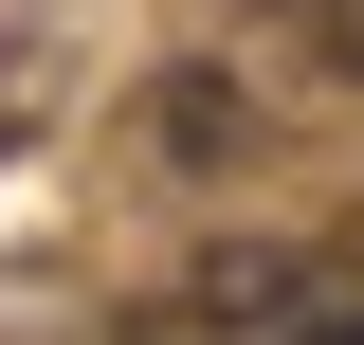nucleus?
Wrapping results in <instances>:
<instances>
[{"mask_svg":"<svg viewBox=\"0 0 364 345\" xmlns=\"http://www.w3.org/2000/svg\"><path fill=\"white\" fill-rule=\"evenodd\" d=\"M291 37H310L328 73H364V0H291Z\"/></svg>","mask_w":364,"mask_h":345,"instance_id":"obj_1","label":"nucleus"}]
</instances>
